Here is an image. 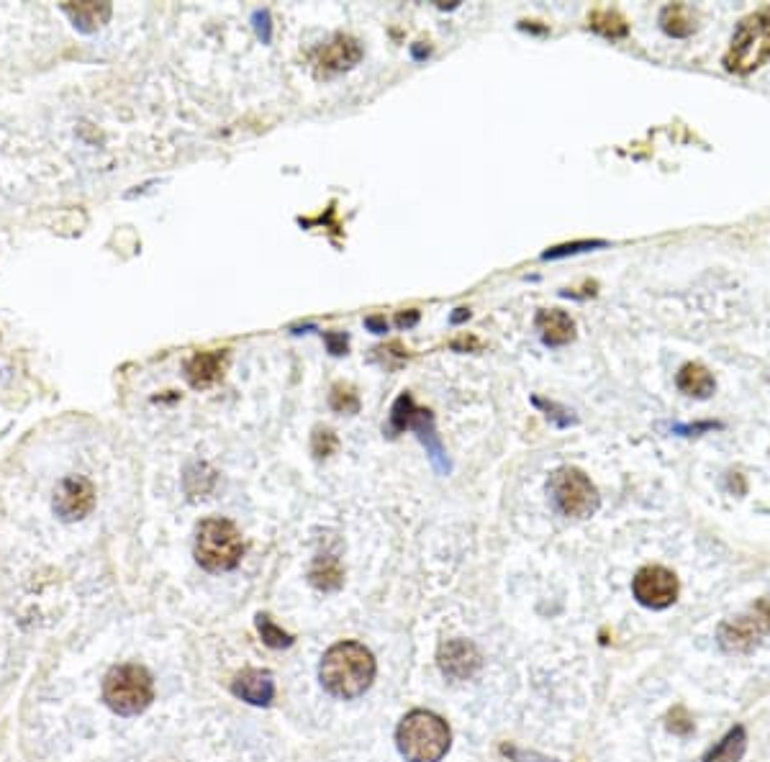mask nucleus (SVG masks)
<instances>
[{
    "label": "nucleus",
    "mask_w": 770,
    "mask_h": 762,
    "mask_svg": "<svg viewBox=\"0 0 770 762\" xmlns=\"http://www.w3.org/2000/svg\"><path fill=\"white\" fill-rule=\"evenodd\" d=\"M416 321H419V314H416V311H411V314H401V316H398V326H414Z\"/></svg>",
    "instance_id": "obj_30"
},
{
    "label": "nucleus",
    "mask_w": 770,
    "mask_h": 762,
    "mask_svg": "<svg viewBox=\"0 0 770 762\" xmlns=\"http://www.w3.org/2000/svg\"><path fill=\"white\" fill-rule=\"evenodd\" d=\"M747 750V734L742 727H735L717 747L706 752L704 762H740Z\"/></svg>",
    "instance_id": "obj_20"
},
{
    "label": "nucleus",
    "mask_w": 770,
    "mask_h": 762,
    "mask_svg": "<svg viewBox=\"0 0 770 762\" xmlns=\"http://www.w3.org/2000/svg\"><path fill=\"white\" fill-rule=\"evenodd\" d=\"M103 701L119 716H137L154 701V680L142 665H116L103 680Z\"/></svg>",
    "instance_id": "obj_4"
},
{
    "label": "nucleus",
    "mask_w": 770,
    "mask_h": 762,
    "mask_svg": "<svg viewBox=\"0 0 770 762\" xmlns=\"http://www.w3.org/2000/svg\"><path fill=\"white\" fill-rule=\"evenodd\" d=\"M321 686L332 696L350 698L362 696L375 680V657L360 642H339L324 652L319 665Z\"/></svg>",
    "instance_id": "obj_1"
},
{
    "label": "nucleus",
    "mask_w": 770,
    "mask_h": 762,
    "mask_svg": "<svg viewBox=\"0 0 770 762\" xmlns=\"http://www.w3.org/2000/svg\"><path fill=\"white\" fill-rule=\"evenodd\" d=\"M257 629H260L262 642H265L267 647H273V650H285V647H291L293 644L291 634L283 632L267 614H257Z\"/></svg>",
    "instance_id": "obj_22"
},
{
    "label": "nucleus",
    "mask_w": 770,
    "mask_h": 762,
    "mask_svg": "<svg viewBox=\"0 0 770 762\" xmlns=\"http://www.w3.org/2000/svg\"><path fill=\"white\" fill-rule=\"evenodd\" d=\"M537 331L547 347H563L575 339V324L560 308H545L537 314Z\"/></svg>",
    "instance_id": "obj_15"
},
{
    "label": "nucleus",
    "mask_w": 770,
    "mask_h": 762,
    "mask_svg": "<svg viewBox=\"0 0 770 762\" xmlns=\"http://www.w3.org/2000/svg\"><path fill=\"white\" fill-rule=\"evenodd\" d=\"M765 62H770V6L742 18L724 54V67L737 75H750Z\"/></svg>",
    "instance_id": "obj_3"
},
{
    "label": "nucleus",
    "mask_w": 770,
    "mask_h": 762,
    "mask_svg": "<svg viewBox=\"0 0 770 762\" xmlns=\"http://www.w3.org/2000/svg\"><path fill=\"white\" fill-rule=\"evenodd\" d=\"M244 555L242 534L229 519H206L196 529V560L208 573H226Z\"/></svg>",
    "instance_id": "obj_5"
},
{
    "label": "nucleus",
    "mask_w": 770,
    "mask_h": 762,
    "mask_svg": "<svg viewBox=\"0 0 770 762\" xmlns=\"http://www.w3.org/2000/svg\"><path fill=\"white\" fill-rule=\"evenodd\" d=\"M226 362H229V352L226 349H216V352H198L185 365V378L196 390H206L211 385L219 383L224 378Z\"/></svg>",
    "instance_id": "obj_13"
},
{
    "label": "nucleus",
    "mask_w": 770,
    "mask_h": 762,
    "mask_svg": "<svg viewBox=\"0 0 770 762\" xmlns=\"http://www.w3.org/2000/svg\"><path fill=\"white\" fill-rule=\"evenodd\" d=\"M606 247V242H573V244H560V247H552L542 254V260H560V257H568V254H578V252H588V249H599Z\"/></svg>",
    "instance_id": "obj_24"
},
{
    "label": "nucleus",
    "mask_w": 770,
    "mask_h": 762,
    "mask_svg": "<svg viewBox=\"0 0 770 762\" xmlns=\"http://www.w3.org/2000/svg\"><path fill=\"white\" fill-rule=\"evenodd\" d=\"M62 13L70 16L75 29L93 34L111 21V3H62Z\"/></svg>",
    "instance_id": "obj_16"
},
{
    "label": "nucleus",
    "mask_w": 770,
    "mask_h": 762,
    "mask_svg": "<svg viewBox=\"0 0 770 762\" xmlns=\"http://www.w3.org/2000/svg\"><path fill=\"white\" fill-rule=\"evenodd\" d=\"M311 449L316 457H329L337 449V437L332 429H316L314 439H311Z\"/></svg>",
    "instance_id": "obj_25"
},
{
    "label": "nucleus",
    "mask_w": 770,
    "mask_h": 762,
    "mask_svg": "<svg viewBox=\"0 0 770 762\" xmlns=\"http://www.w3.org/2000/svg\"><path fill=\"white\" fill-rule=\"evenodd\" d=\"M676 383L678 388H681V393H686V396L691 398H709L711 393H714V388H717L714 375H711L709 367H704L701 362H686V365L681 367V373H678Z\"/></svg>",
    "instance_id": "obj_17"
},
{
    "label": "nucleus",
    "mask_w": 770,
    "mask_h": 762,
    "mask_svg": "<svg viewBox=\"0 0 770 762\" xmlns=\"http://www.w3.org/2000/svg\"><path fill=\"white\" fill-rule=\"evenodd\" d=\"M457 311H460V314H455V316H452V324H460V321H465V319H468V311H465V308H457Z\"/></svg>",
    "instance_id": "obj_32"
},
{
    "label": "nucleus",
    "mask_w": 770,
    "mask_h": 762,
    "mask_svg": "<svg viewBox=\"0 0 770 762\" xmlns=\"http://www.w3.org/2000/svg\"><path fill=\"white\" fill-rule=\"evenodd\" d=\"M770 632V601H760L758 606L737 616L735 621H727L719 629V644L727 652H747L753 650L760 637Z\"/></svg>",
    "instance_id": "obj_8"
},
{
    "label": "nucleus",
    "mask_w": 770,
    "mask_h": 762,
    "mask_svg": "<svg viewBox=\"0 0 770 762\" xmlns=\"http://www.w3.org/2000/svg\"><path fill=\"white\" fill-rule=\"evenodd\" d=\"M634 598L647 606V609H668L670 603L678 598V578L668 568L660 565H647L634 575L632 583Z\"/></svg>",
    "instance_id": "obj_9"
},
{
    "label": "nucleus",
    "mask_w": 770,
    "mask_h": 762,
    "mask_svg": "<svg viewBox=\"0 0 770 762\" xmlns=\"http://www.w3.org/2000/svg\"><path fill=\"white\" fill-rule=\"evenodd\" d=\"M439 670L452 680H468L483 665V657H480L478 647L468 639H447V642L439 644Z\"/></svg>",
    "instance_id": "obj_11"
},
{
    "label": "nucleus",
    "mask_w": 770,
    "mask_h": 762,
    "mask_svg": "<svg viewBox=\"0 0 770 762\" xmlns=\"http://www.w3.org/2000/svg\"><path fill=\"white\" fill-rule=\"evenodd\" d=\"M308 580H311L314 588H319V591L324 593L339 591L344 583V570L342 565H339V557L329 555V552L316 557L314 568H311V573H308Z\"/></svg>",
    "instance_id": "obj_18"
},
{
    "label": "nucleus",
    "mask_w": 770,
    "mask_h": 762,
    "mask_svg": "<svg viewBox=\"0 0 770 762\" xmlns=\"http://www.w3.org/2000/svg\"><path fill=\"white\" fill-rule=\"evenodd\" d=\"M365 324H368L370 329L375 331V334H383V331H388V324H385L383 319H368Z\"/></svg>",
    "instance_id": "obj_31"
},
{
    "label": "nucleus",
    "mask_w": 770,
    "mask_h": 762,
    "mask_svg": "<svg viewBox=\"0 0 770 762\" xmlns=\"http://www.w3.org/2000/svg\"><path fill=\"white\" fill-rule=\"evenodd\" d=\"M95 488L88 478L70 475L54 491V514L62 521H80L93 511Z\"/></svg>",
    "instance_id": "obj_10"
},
{
    "label": "nucleus",
    "mask_w": 770,
    "mask_h": 762,
    "mask_svg": "<svg viewBox=\"0 0 770 762\" xmlns=\"http://www.w3.org/2000/svg\"><path fill=\"white\" fill-rule=\"evenodd\" d=\"M362 60V47L357 39L347 34L334 36L332 42L324 44V49L316 57V67H319V75H337V72L350 70L357 62Z\"/></svg>",
    "instance_id": "obj_12"
},
{
    "label": "nucleus",
    "mask_w": 770,
    "mask_h": 762,
    "mask_svg": "<svg viewBox=\"0 0 770 762\" xmlns=\"http://www.w3.org/2000/svg\"><path fill=\"white\" fill-rule=\"evenodd\" d=\"M255 21H257V34H260L262 42H270V16H267V11H257Z\"/></svg>",
    "instance_id": "obj_28"
},
{
    "label": "nucleus",
    "mask_w": 770,
    "mask_h": 762,
    "mask_svg": "<svg viewBox=\"0 0 770 762\" xmlns=\"http://www.w3.org/2000/svg\"><path fill=\"white\" fill-rule=\"evenodd\" d=\"M552 503L568 519H588L599 511V491L583 470L578 467H560L550 475L547 483Z\"/></svg>",
    "instance_id": "obj_6"
},
{
    "label": "nucleus",
    "mask_w": 770,
    "mask_h": 762,
    "mask_svg": "<svg viewBox=\"0 0 770 762\" xmlns=\"http://www.w3.org/2000/svg\"><path fill=\"white\" fill-rule=\"evenodd\" d=\"M450 727L432 711H411L396 729L398 752L406 762H439L450 750Z\"/></svg>",
    "instance_id": "obj_2"
},
{
    "label": "nucleus",
    "mask_w": 770,
    "mask_h": 762,
    "mask_svg": "<svg viewBox=\"0 0 770 762\" xmlns=\"http://www.w3.org/2000/svg\"><path fill=\"white\" fill-rule=\"evenodd\" d=\"M324 339L332 355H344L347 352V337L344 334H324Z\"/></svg>",
    "instance_id": "obj_27"
},
{
    "label": "nucleus",
    "mask_w": 770,
    "mask_h": 762,
    "mask_svg": "<svg viewBox=\"0 0 770 762\" xmlns=\"http://www.w3.org/2000/svg\"><path fill=\"white\" fill-rule=\"evenodd\" d=\"M588 24L596 34L609 36V39H622L627 36L629 26L622 16L616 11H609V8H601V11H593L591 18H588Z\"/></svg>",
    "instance_id": "obj_21"
},
{
    "label": "nucleus",
    "mask_w": 770,
    "mask_h": 762,
    "mask_svg": "<svg viewBox=\"0 0 770 762\" xmlns=\"http://www.w3.org/2000/svg\"><path fill=\"white\" fill-rule=\"evenodd\" d=\"M660 26L668 36H676V39H686L696 31V13L691 11L683 3H673V6H665L660 13Z\"/></svg>",
    "instance_id": "obj_19"
},
{
    "label": "nucleus",
    "mask_w": 770,
    "mask_h": 762,
    "mask_svg": "<svg viewBox=\"0 0 770 762\" xmlns=\"http://www.w3.org/2000/svg\"><path fill=\"white\" fill-rule=\"evenodd\" d=\"M231 693L252 706H270L275 698V680L267 670H242L231 683Z\"/></svg>",
    "instance_id": "obj_14"
},
{
    "label": "nucleus",
    "mask_w": 770,
    "mask_h": 762,
    "mask_svg": "<svg viewBox=\"0 0 770 762\" xmlns=\"http://www.w3.org/2000/svg\"><path fill=\"white\" fill-rule=\"evenodd\" d=\"M403 429L416 432V437L427 447V452L432 455L434 465H437L439 470H447V467H450L445 460V452H442V444H439L437 434H434L432 414L424 411V408H416L414 398L406 396V393L398 398L391 411V432H403Z\"/></svg>",
    "instance_id": "obj_7"
},
{
    "label": "nucleus",
    "mask_w": 770,
    "mask_h": 762,
    "mask_svg": "<svg viewBox=\"0 0 770 762\" xmlns=\"http://www.w3.org/2000/svg\"><path fill=\"white\" fill-rule=\"evenodd\" d=\"M719 424H696V426H676V432L681 434H696V432H704V429H717Z\"/></svg>",
    "instance_id": "obj_29"
},
{
    "label": "nucleus",
    "mask_w": 770,
    "mask_h": 762,
    "mask_svg": "<svg viewBox=\"0 0 770 762\" xmlns=\"http://www.w3.org/2000/svg\"><path fill=\"white\" fill-rule=\"evenodd\" d=\"M332 408L334 411H344V414H355L357 408H360V401H357L355 390H352L350 385H334Z\"/></svg>",
    "instance_id": "obj_23"
},
{
    "label": "nucleus",
    "mask_w": 770,
    "mask_h": 762,
    "mask_svg": "<svg viewBox=\"0 0 770 762\" xmlns=\"http://www.w3.org/2000/svg\"><path fill=\"white\" fill-rule=\"evenodd\" d=\"M670 729H673V732H678V734L691 732V721H688L686 711L676 709L673 714H670Z\"/></svg>",
    "instance_id": "obj_26"
}]
</instances>
